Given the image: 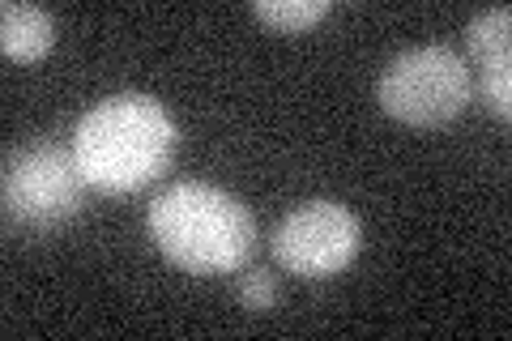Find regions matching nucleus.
<instances>
[{"label": "nucleus", "instance_id": "nucleus-1", "mask_svg": "<svg viewBox=\"0 0 512 341\" xmlns=\"http://www.w3.org/2000/svg\"><path fill=\"white\" fill-rule=\"evenodd\" d=\"M146 226L167 261L197 273V278L235 273L256 252L252 209L235 192L205 180H184L163 188L146 209Z\"/></svg>", "mask_w": 512, "mask_h": 341}, {"label": "nucleus", "instance_id": "nucleus-2", "mask_svg": "<svg viewBox=\"0 0 512 341\" xmlns=\"http://www.w3.org/2000/svg\"><path fill=\"white\" fill-rule=\"evenodd\" d=\"M73 154L90 188L133 192L171 167L175 124L150 94H111L77 120Z\"/></svg>", "mask_w": 512, "mask_h": 341}, {"label": "nucleus", "instance_id": "nucleus-3", "mask_svg": "<svg viewBox=\"0 0 512 341\" xmlns=\"http://www.w3.org/2000/svg\"><path fill=\"white\" fill-rule=\"evenodd\" d=\"M474 94L470 60L444 43H423L397 52L380 73V111L414 128H436L461 116Z\"/></svg>", "mask_w": 512, "mask_h": 341}, {"label": "nucleus", "instance_id": "nucleus-4", "mask_svg": "<svg viewBox=\"0 0 512 341\" xmlns=\"http://www.w3.org/2000/svg\"><path fill=\"white\" fill-rule=\"evenodd\" d=\"M86 175L77 167L73 145L39 137L5 158V214L35 231L69 222L86 197Z\"/></svg>", "mask_w": 512, "mask_h": 341}, {"label": "nucleus", "instance_id": "nucleus-5", "mask_svg": "<svg viewBox=\"0 0 512 341\" xmlns=\"http://www.w3.org/2000/svg\"><path fill=\"white\" fill-rule=\"evenodd\" d=\"M274 261L282 269H291L295 278H333L342 273L363 248V222L355 209H346L342 201L316 197L295 205L291 214L278 222V231L269 235Z\"/></svg>", "mask_w": 512, "mask_h": 341}, {"label": "nucleus", "instance_id": "nucleus-6", "mask_svg": "<svg viewBox=\"0 0 512 341\" xmlns=\"http://www.w3.org/2000/svg\"><path fill=\"white\" fill-rule=\"evenodd\" d=\"M60 26L47 9L26 5V0H5L0 5V47L9 60H39L56 47Z\"/></svg>", "mask_w": 512, "mask_h": 341}, {"label": "nucleus", "instance_id": "nucleus-7", "mask_svg": "<svg viewBox=\"0 0 512 341\" xmlns=\"http://www.w3.org/2000/svg\"><path fill=\"white\" fill-rule=\"evenodd\" d=\"M466 47H470V60L483 69V64H495V60H508L512 52V9L500 5V9H483L474 13L470 26H466Z\"/></svg>", "mask_w": 512, "mask_h": 341}, {"label": "nucleus", "instance_id": "nucleus-8", "mask_svg": "<svg viewBox=\"0 0 512 341\" xmlns=\"http://www.w3.org/2000/svg\"><path fill=\"white\" fill-rule=\"evenodd\" d=\"M329 0H256L252 13H256V22H265V26H274V30H308L316 26L320 18H329Z\"/></svg>", "mask_w": 512, "mask_h": 341}, {"label": "nucleus", "instance_id": "nucleus-9", "mask_svg": "<svg viewBox=\"0 0 512 341\" xmlns=\"http://www.w3.org/2000/svg\"><path fill=\"white\" fill-rule=\"evenodd\" d=\"M478 103L500 120L512 116V60H495L478 69Z\"/></svg>", "mask_w": 512, "mask_h": 341}, {"label": "nucleus", "instance_id": "nucleus-10", "mask_svg": "<svg viewBox=\"0 0 512 341\" xmlns=\"http://www.w3.org/2000/svg\"><path fill=\"white\" fill-rule=\"evenodd\" d=\"M239 303L248 307V312H269V307L278 303V278L269 269H252L239 278Z\"/></svg>", "mask_w": 512, "mask_h": 341}]
</instances>
